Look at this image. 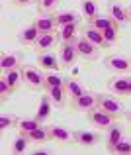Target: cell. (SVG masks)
I'll list each match as a JSON object with an SVG mask.
<instances>
[{
  "label": "cell",
  "mask_w": 131,
  "mask_h": 155,
  "mask_svg": "<svg viewBox=\"0 0 131 155\" xmlns=\"http://www.w3.org/2000/svg\"><path fill=\"white\" fill-rule=\"evenodd\" d=\"M110 18H112L113 24H117V26H121V24L129 22L127 10H125L123 6H120V4H112V6H110Z\"/></svg>",
  "instance_id": "cell-24"
},
{
  "label": "cell",
  "mask_w": 131,
  "mask_h": 155,
  "mask_svg": "<svg viewBox=\"0 0 131 155\" xmlns=\"http://www.w3.org/2000/svg\"><path fill=\"white\" fill-rule=\"evenodd\" d=\"M129 96H131V79H129Z\"/></svg>",
  "instance_id": "cell-39"
},
{
  "label": "cell",
  "mask_w": 131,
  "mask_h": 155,
  "mask_svg": "<svg viewBox=\"0 0 131 155\" xmlns=\"http://www.w3.org/2000/svg\"><path fill=\"white\" fill-rule=\"evenodd\" d=\"M104 65H106V69L117 73V75L131 71V59L127 55H121V53H112V55H108L104 59Z\"/></svg>",
  "instance_id": "cell-3"
},
{
  "label": "cell",
  "mask_w": 131,
  "mask_h": 155,
  "mask_svg": "<svg viewBox=\"0 0 131 155\" xmlns=\"http://www.w3.org/2000/svg\"><path fill=\"white\" fill-rule=\"evenodd\" d=\"M125 116H127V118H129V122H131V110H129V112H125Z\"/></svg>",
  "instance_id": "cell-38"
},
{
  "label": "cell",
  "mask_w": 131,
  "mask_h": 155,
  "mask_svg": "<svg viewBox=\"0 0 131 155\" xmlns=\"http://www.w3.org/2000/svg\"><path fill=\"white\" fill-rule=\"evenodd\" d=\"M100 134L96 132H90V130H76L72 132V141L76 145H82V147H92V145L100 143Z\"/></svg>",
  "instance_id": "cell-8"
},
{
  "label": "cell",
  "mask_w": 131,
  "mask_h": 155,
  "mask_svg": "<svg viewBox=\"0 0 131 155\" xmlns=\"http://www.w3.org/2000/svg\"><path fill=\"white\" fill-rule=\"evenodd\" d=\"M108 88L116 96H129V79L127 77H113L108 81Z\"/></svg>",
  "instance_id": "cell-11"
},
{
  "label": "cell",
  "mask_w": 131,
  "mask_h": 155,
  "mask_svg": "<svg viewBox=\"0 0 131 155\" xmlns=\"http://www.w3.org/2000/svg\"><path fill=\"white\" fill-rule=\"evenodd\" d=\"M51 108H53V102H51V96L49 94H45L43 98H41V102H39L37 106V112H35V118H37L39 122H47L49 120V116H51Z\"/></svg>",
  "instance_id": "cell-19"
},
{
  "label": "cell",
  "mask_w": 131,
  "mask_h": 155,
  "mask_svg": "<svg viewBox=\"0 0 131 155\" xmlns=\"http://www.w3.org/2000/svg\"><path fill=\"white\" fill-rule=\"evenodd\" d=\"M59 59H61V69H71L75 65V61L78 59V51H76V43L69 41L63 43L59 49Z\"/></svg>",
  "instance_id": "cell-7"
},
{
  "label": "cell",
  "mask_w": 131,
  "mask_h": 155,
  "mask_svg": "<svg viewBox=\"0 0 131 155\" xmlns=\"http://www.w3.org/2000/svg\"><path fill=\"white\" fill-rule=\"evenodd\" d=\"M121 140H123V128L113 122L108 128V134H106V147H108V151H112V149L116 147V143L121 141Z\"/></svg>",
  "instance_id": "cell-12"
},
{
  "label": "cell",
  "mask_w": 131,
  "mask_h": 155,
  "mask_svg": "<svg viewBox=\"0 0 131 155\" xmlns=\"http://www.w3.org/2000/svg\"><path fill=\"white\" fill-rule=\"evenodd\" d=\"M98 108H102L104 112L112 114L116 120H117V118H121V116L125 114L123 104H121L117 98L110 96V94H98Z\"/></svg>",
  "instance_id": "cell-2"
},
{
  "label": "cell",
  "mask_w": 131,
  "mask_h": 155,
  "mask_svg": "<svg viewBox=\"0 0 131 155\" xmlns=\"http://www.w3.org/2000/svg\"><path fill=\"white\" fill-rule=\"evenodd\" d=\"M22 65V53H6L0 57V69L2 73H8L12 69H20Z\"/></svg>",
  "instance_id": "cell-14"
},
{
  "label": "cell",
  "mask_w": 131,
  "mask_h": 155,
  "mask_svg": "<svg viewBox=\"0 0 131 155\" xmlns=\"http://www.w3.org/2000/svg\"><path fill=\"white\" fill-rule=\"evenodd\" d=\"M80 10H82V16L88 20V22H94L100 12H98V2L96 0H80Z\"/></svg>",
  "instance_id": "cell-23"
},
{
  "label": "cell",
  "mask_w": 131,
  "mask_h": 155,
  "mask_svg": "<svg viewBox=\"0 0 131 155\" xmlns=\"http://www.w3.org/2000/svg\"><path fill=\"white\" fill-rule=\"evenodd\" d=\"M12 92H14V88L10 87V83L6 81V77L2 75V77H0V100H2V102H6L8 96H10Z\"/></svg>",
  "instance_id": "cell-34"
},
{
  "label": "cell",
  "mask_w": 131,
  "mask_h": 155,
  "mask_svg": "<svg viewBox=\"0 0 131 155\" xmlns=\"http://www.w3.org/2000/svg\"><path fill=\"white\" fill-rule=\"evenodd\" d=\"M35 26H37L39 34H49V31H57V20L55 16L51 14H41L37 20H35Z\"/></svg>",
  "instance_id": "cell-16"
},
{
  "label": "cell",
  "mask_w": 131,
  "mask_h": 155,
  "mask_svg": "<svg viewBox=\"0 0 131 155\" xmlns=\"http://www.w3.org/2000/svg\"><path fill=\"white\" fill-rule=\"evenodd\" d=\"M65 88H67V94H69V98H71V102H72V100H76L84 92V87L78 83V81L67 79V77H65Z\"/></svg>",
  "instance_id": "cell-25"
},
{
  "label": "cell",
  "mask_w": 131,
  "mask_h": 155,
  "mask_svg": "<svg viewBox=\"0 0 131 155\" xmlns=\"http://www.w3.org/2000/svg\"><path fill=\"white\" fill-rule=\"evenodd\" d=\"M22 75H24V83H26L30 88H45V73L39 67L24 65Z\"/></svg>",
  "instance_id": "cell-1"
},
{
  "label": "cell",
  "mask_w": 131,
  "mask_h": 155,
  "mask_svg": "<svg viewBox=\"0 0 131 155\" xmlns=\"http://www.w3.org/2000/svg\"><path fill=\"white\" fill-rule=\"evenodd\" d=\"M55 20H57V28H61V26H67V24H78L80 16H78V12L63 10L59 14H55Z\"/></svg>",
  "instance_id": "cell-22"
},
{
  "label": "cell",
  "mask_w": 131,
  "mask_h": 155,
  "mask_svg": "<svg viewBox=\"0 0 131 155\" xmlns=\"http://www.w3.org/2000/svg\"><path fill=\"white\" fill-rule=\"evenodd\" d=\"M57 41H59V34H57V31H49V34H39L37 41L34 43V49L37 51V53L51 51V49H55Z\"/></svg>",
  "instance_id": "cell-9"
},
{
  "label": "cell",
  "mask_w": 131,
  "mask_h": 155,
  "mask_svg": "<svg viewBox=\"0 0 131 155\" xmlns=\"http://www.w3.org/2000/svg\"><path fill=\"white\" fill-rule=\"evenodd\" d=\"M76 51H78V57H82V59L86 61H94L98 59V55H100V47L94 45L90 39H86L82 35V38H76Z\"/></svg>",
  "instance_id": "cell-6"
},
{
  "label": "cell",
  "mask_w": 131,
  "mask_h": 155,
  "mask_svg": "<svg viewBox=\"0 0 131 155\" xmlns=\"http://www.w3.org/2000/svg\"><path fill=\"white\" fill-rule=\"evenodd\" d=\"M49 134H51V140L57 143H69L72 140V132H69V128L65 126H49Z\"/></svg>",
  "instance_id": "cell-15"
},
{
  "label": "cell",
  "mask_w": 131,
  "mask_h": 155,
  "mask_svg": "<svg viewBox=\"0 0 131 155\" xmlns=\"http://www.w3.org/2000/svg\"><path fill=\"white\" fill-rule=\"evenodd\" d=\"M39 126H41V122H39L37 118H22V120H18V126H16V128H18L20 134H26L27 136L30 132H34Z\"/></svg>",
  "instance_id": "cell-26"
},
{
  "label": "cell",
  "mask_w": 131,
  "mask_h": 155,
  "mask_svg": "<svg viewBox=\"0 0 131 155\" xmlns=\"http://www.w3.org/2000/svg\"><path fill=\"white\" fill-rule=\"evenodd\" d=\"M90 24H92L94 28H98V30H100V31H104L106 28L113 26V20L110 18V16H100V14H98L96 18H94V22H90Z\"/></svg>",
  "instance_id": "cell-33"
},
{
  "label": "cell",
  "mask_w": 131,
  "mask_h": 155,
  "mask_svg": "<svg viewBox=\"0 0 131 155\" xmlns=\"http://www.w3.org/2000/svg\"><path fill=\"white\" fill-rule=\"evenodd\" d=\"M18 126V120H16V116H12V114H2L0 116V132H4V130H12Z\"/></svg>",
  "instance_id": "cell-32"
},
{
  "label": "cell",
  "mask_w": 131,
  "mask_h": 155,
  "mask_svg": "<svg viewBox=\"0 0 131 155\" xmlns=\"http://www.w3.org/2000/svg\"><path fill=\"white\" fill-rule=\"evenodd\" d=\"M53 87H65V77L59 75L57 71H49L45 75V91L53 88Z\"/></svg>",
  "instance_id": "cell-27"
},
{
  "label": "cell",
  "mask_w": 131,
  "mask_h": 155,
  "mask_svg": "<svg viewBox=\"0 0 131 155\" xmlns=\"http://www.w3.org/2000/svg\"><path fill=\"white\" fill-rule=\"evenodd\" d=\"M47 94L51 96V102H53V106H57V108L65 106V102H67V98H69L67 88H65V87H53V88H47Z\"/></svg>",
  "instance_id": "cell-20"
},
{
  "label": "cell",
  "mask_w": 131,
  "mask_h": 155,
  "mask_svg": "<svg viewBox=\"0 0 131 155\" xmlns=\"http://www.w3.org/2000/svg\"><path fill=\"white\" fill-rule=\"evenodd\" d=\"M102 34H104V39H106V43H108V47H110V45H113V43H117V39H120V26L113 24V26L106 28Z\"/></svg>",
  "instance_id": "cell-29"
},
{
  "label": "cell",
  "mask_w": 131,
  "mask_h": 155,
  "mask_svg": "<svg viewBox=\"0 0 131 155\" xmlns=\"http://www.w3.org/2000/svg\"><path fill=\"white\" fill-rule=\"evenodd\" d=\"M61 0H39L37 2V12L39 14H51L57 6H59Z\"/></svg>",
  "instance_id": "cell-31"
},
{
  "label": "cell",
  "mask_w": 131,
  "mask_h": 155,
  "mask_svg": "<svg viewBox=\"0 0 131 155\" xmlns=\"http://www.w3.org/2000/svg\"><path fill=\"white\" fill-rule=\"evenodd\" d=\"M4 77H6V81L10 83V87L14 88H18L20 87V83L24 81V75H22V69H12V71H8V73H4Z\"/></svg>",
  "instance_id": "cell-30"
},
{
  "label": "cell",
  "mask_w": 131,
  "mask_h": 155,
  "mask_svg": "<svg viewBox=\"0 0 131 155\" xmlns=\"http://www.w3.org/2000/svg\"><path fill=\"white\" fill-rule=\"evenodd\" d=\"M27 137H30L31 143H45V141L51 140V134H49V126H39V128H35L34 132L27 134Z\"/></svg>",
  "instance_id": "cell-21"
},
{
  "label": "cell",
  "mask_w": 131,
  "mask_h": 155,
  "mask_svg": "<svg viewBox=\"0 0 131 155\" xmlns=\"http://www.w3.org/2000/svg\"><path fill=\"white\" fill-rule=\"evenodd\" d=\"M37 38H39V30H37L35 24H30L27 28H24L18 34V41L22 43V45H34V43L37 41Z\"/></svg>",
  "instance_id": "cell-13"
},
{
  "label": "cell",
  "mask_w": 131,
  "mask_h": 155,
  "mask_svg": "<svg viewBox=\"0 0 131 155\" xmlns=\"http://www.w3.org/2000/svg\"><path fill=\"white\" fill-rule=\"evenodd\" d=\"M37 65L45 71H59L61 69V59L53 51H43L37 53Z\"/></svg>",
  "instance_id": "cell-10"
},
{
  "label": "cell",
  "mask_w": 131,
  "mask_h": 155,
  "mask_svg": "<svg viewBox=\"0 0 131 155\" xmlns=\"http://www.w3.org/2000/svg\"><path fill=\"white\" fill-rule=\"evenodd\" d=\"M84 38L90 39V41L98 47H108V43H106V39H104V34H102L98 28H94L92 24H88V26L84 28Z\"/></svg>",
  "instance_id": "cell-17"
},
{
  "label": "cell",
  "mask_w": 131,
  "mask_h": 155,
  "mask_svg": "<svg viewBox=\"0 0 131 155\" xmlns=\"http://www.w3.org/2000/svg\"><path fill=\"white\" fill-rule=\"evenodd\" d=\"M86 116H88V120H90V124L92 126H96V128H102V130H108L110 126L116 122V118L112 116V114H108V112H104L102 108H92L90 112H86Z\"/></svg>",
  "instance_id": "cell-4"
},
{
  "label": "cell",
  "mask_w": 131,
  "mask_h": 155,
  "mask_svg": "<svg viewBox=\"0 0 131 155\" xmlns=\"http://www.w3.org/2000/svg\"><path fill=\"white\" fill-rule=\"evenodd\" d=\"M39 0H12V4L18 8H26V6H31V4H37Z\"/></svg>",
  "instance_id": "cell-36"
},
{
  "label": "cell",
  "mask_w": 131,
  "mask_h": 155,
  "mask_svg": "<svg viewBox=\"0 0 131 155\" xmlns=\"http://www.w3.org/2000/svg\"><path fill=\"white\" fill-rule=\"evenodd\" d=\"M110 153H120V155H127V153H131V140H121V141H117L116 143V147L112 149Z\"/></svg>",
  "instance_id": "cell-35"
},
{
  "label": "cell",
  "mask_w": 131,
  "mask_h": 155,
  "mask_svg": "<svg viewBox=\"0 0 131 155\" xmlns=\"http://www.w3.org/2000/svg\"><path fill=\"white\" fill-rule=\"evenodd\" d=\"M27 143H30V137L26 134H18V137L12 141V153H16V155L24 153L27 149Z\"/></svg>",
  "instance_id": "cell-28"
},
{
  "label": "cell",
  "mask_w": 131,
  "mask_h": 155,
  "mask_svg": "<svg viewBox=\"0 0 131 155\" xmlns=\"http://www.w3.org/2000/svg\"><path fill=\"white\" fill-rule=\"evenodd\" d=\"M76 30H78V24H67V26L57 28V34H59V41H63V43L76 41Z\"/></svg>",
  "instance_id": "cell-18"
},
{
  "label": "cell",
  "mask_w": 131,
  "mask_h": 155,
  "mask_svg": "<svg viewBox=\"0 0 131 155\" xmlns=\"http://www.w3.org/2000/svg\"><path fill=\"white\" fill-rule=\"evenodd\" d=\"M127 16H129V22H131V6L127 8Z\"/></svg>",
  "instance_id": "cell-37"
},
{
  "label": "cell",
  "mask_w": 131,
  "mask_h": 155,
  "mask_svg": "<svg viewBox=\"0 0 131 155\" xmlns=\"http://www.w3.org/2000/svg\"><path fill=\"white\" fill-rule=\"evenodd\" d=\"M71 106L76 110V112H90L92 108L98 106V94L92 92V91H84L76 100H72Z\"/></svg>",
  "instance_id": "cell-5"
}]
</instances>
